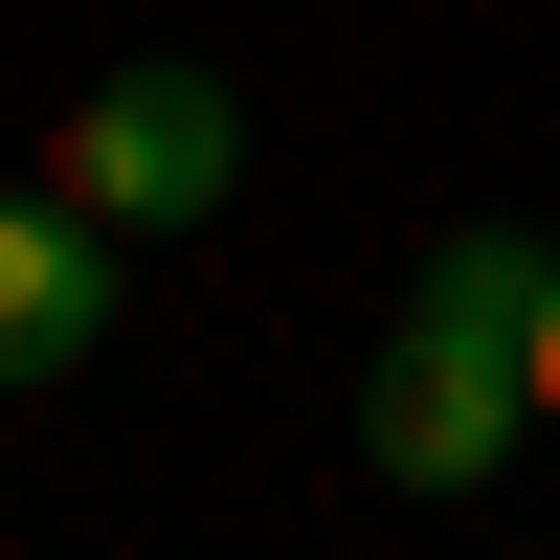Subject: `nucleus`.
Wrapping results in <instances>:
<instances>
[{"mask_svg":"<svg viewBox=\"0 0 560 560\" xmlns=\"http://www.w3.org/2000/svg\"><path fill=\"white\" fill-rule=\"evenodd\" d=\"M538 224H448L427 247V292H404V337H382V404H359V471L382 493H493L538 448Z\"/></svg>","mask_w":560,"mask_h":560,"instance_id":"obj_1","label":"nucleus"},{"mask_svg":"<svg viewBox=\"0 0 560 560\" xmlns=\"http://www.w3.org/2000/svg\"><path fill=\"white\" fill-rule=\"evenodd\" d=\"M45 179H68L113 247H135V224H224V179H247V90L179 68V45H158V68H90L68 135H45Z\"/></svg>","mask_w":560,"mask_h":560,"instance_id":"obj_2","label":"nucleus"},{"mask_svg":"<svg viewBox=\"0 0 560 560\" xmlns=\"http://www.w3.org/2000/svg\"><path fill=\"white\" fill-rule=\"evenodd\" d=\"M90 337H113V224L68 179H0V404H68Z\"/></svg>","mask_w":560,"mask_h":560,"instance_id":"obj_3","label":"nucleus"},{"mask_svg":"<svg viewBox=\"0 0 560 560\" xmlns=\"http://www.w3.org/2000/svg\"><path fill=\"white\" fill-rule=\"evenodd\" d=\"M538 427H560V269H538Z\"/></svg>","mask_w":560,"mask_h":560,"instance_id":"obj_4","label":"nucleus"}]
</instances>
